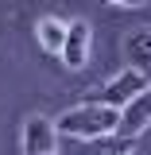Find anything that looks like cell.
Instances as JSON below:
<instances>
[{
  "label": "cell",
  "instance_id": "6da1fadb",
  "mask_svg": "<svg viewBox=\"0 0 151 155\" xmlns=\"http://www.w3.org/2000/svg\"><path fill=\"white\" fill-rule=\"evenodd\" d=\"M58 132L77 136V140H101V136H113L116 124H120V109L113 105H101V101H85V105H74L54 120Z\"/></svg>",
  "mask_w": 151,
  "mask_h": 155
},
{
  "label": "cell",
  "instance_id": "9c48e42d",
  "mask_svg": "<svg viewBox=\"0 0 151 155\" xmlns=\"http://www.w3.org/2000/svg\"><path fill=\"white\" fill-rule=\"evenodd\" d=\"M105 4H124V8H140V4H147V0H105Z\"/></svg>",
  "mask_w": 151,
  "mask_h": 155
},
{
  "label": "cell",
  "instance_id": "8992f818",
  "mask_svg": "<svg viewBox=\"0 0 151 155\" xmlns=\"http://www.w3.org/2000/svg\"><path fill=\"white\" fill-rule=\"evenodd\" d=\"M124 58H128V66L140 70L143 78L151 74V27L128 31V39H124Z\"/></svg>",
  "mask_w": 151,
  "mask_h": 155
},
{
  "label": "cell",
  "instance_id": "3957f363",
  "mask_svg": "<svg viewBox=\"0 0 151 155\" xmlns=\"http://www.w3.org/2000/svg\"><path fill=\"white\" fill-rule=\"evenodd\" d=\"M58 147V124L51 116H27L23 120V155H54Z\"/></svg>",
  "mask_w": 151,
  "mask_h": 155
},
{
  "label": "cell",
  "instance_id": "7a4b0ae2",
  "mask_svg": "<svg viewBox=\"0 0 151 155\" xmlns=\"http://www.w3.org/2000/svg\"><path fill=\"white\" fill-rule=\"evenodd\" d=\"M147 89H151V81L140 74V70H132V66H128V70H120V74L109 78L93 101H101V105H113V109H124L128 101H136V97L147 93Z\"/></svg>",
  "mask_w": 151,
  "mask_h": 155
},
{
  "label": "cell",
  "instance_id": "5b68a950",
  "mask_svg": "<svg viewBox=\"0 0 151 155\" xmlns=\"http://www.w3.org/2000/svg\"><path fill=\"white\" fill-rule=\"evenodd\" d=\"M89 23L85 19H70V31H66V51H62V58H66V66L70 70H81L85 66V58H89Z\"/></svg>",
  "mask_w": 151,
  "mask_h": 155
},
{
  "label": "cell",
  "instance_id": "277c9868",
  "mask_svg": "<svg viewBox=\"0 0 151 155\" xmlns=\"http://www.w3.org/2000/svg\"><path fill=\"white\" fill-rule=\"evenodd\" d=\"M147 124H151V89H147V93H140L136 101H128V105L120 109V124H116L113 136H120V140L136 143L140 136L147 132Z\"/></svg>",
  "mask_w": 151,
  "mask_h": 155
},
{
  "label": "cell",
  "instance_id": "30bf717a",
  "mask_svg": "<svg viewBox=\"0 0 151 155\" xmlns=\"http://www.w3.org/2000/svg\"><path fill=\"white\" fill-rule=\"evenodd\" d=\"M147 81H151V74H147Z\"/></svg>",
  "mask_w": 151,
  "mask_h": 155
},
{
  "label": "cell",
  "instance_id": "52a82bcc",
  "mask_svg": "<svg viewBox=\"0 0 151 155\" xmlns=\"http://www.w3.org/2000/svg\"><path fill=\"white\" fill-rule=\"evenodd\" d=\"M66 31H70V23H62L58 16H43L35 23V39L43 51H51V54H62L66 51Z\"/></svg>",
  "mask_w": 151,
  "mask_h": 155
},
{
  "label": "cell",
  "instance_id": "ba28073f",
  "mask_svg": "<svg viewBox=\"0 0 151 155\" xmlns=\"http://www.w3.org/2000/svg\"><path fill=\"white\" fill-rule=\"evenodd\" d=\"M77 155H132V143L120 136H101V140H85Z\"/></svg>",
  "mask_w": 151,
  "mask_h": 155
}]
</instances>
